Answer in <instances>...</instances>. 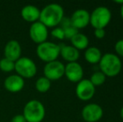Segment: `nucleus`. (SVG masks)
<instances>
[{
    "label": "nucleus",
    "instance_id": "nucleus-5",
    "mask_svg": "<svg viewBox=\"0 0 123 122\" xmlns=\"http://www.w3.org/2000/svg\"><path fill=\"white\" fill-rule=\"evenodd\" d=\"M60 44L49 41H45L42 44H38L36 49L38 57L45 63L57 60L60 56Z\"/></svg>",
    "mask_w": 123,
    "mask_h": 122
},
{
    "label": "nucleus",
    "instance_id": "nucleus-11",
    "mask_svg": "<svg viewBox=\"0 0 123 122\" xmlns=\"http://www.w3.org/2000/svg\"><path fill=\"white\" fill-rule=\"evenodd\" d=\"M65 75L72 83H78L83 80L84 70L78 62L68 63L65 65Z\"/></svg>",
    "mask_w": 123,
    "mask_h": 122
},
{
    "label": "nucleus",
    "instance_id": "nucleus-24",
    "mask_svg": "<svg viewBox=\"0 0 123 122\" xmlns=\"http://www.w3.org/2000/svg\"><path fill=\"white\" fill-rule=\"evenodd\" d=\"M115 51L117 56L123 57V39L118 40L115 44Z\"/></svg>",
    "mask_w": 123,
    "mask_h": 122
},
{
    "label": "nucleus",
    "instance_id": "nucleus-10",
    "mask_svg": "<svg viewBox=\"0 0 123 122\" xmlns=\"http://www.w3.org/2000/svg\"><path fill=\"white\" fill-rule=\"evenodd\" d=\"M49 32L48 28L41 22L37 21L33 23L29 28V37L35 44H42L47 41Z\"/></svg>",
    "mask_w": 123,
    "mask_h": 122
},
{
    "label": "nucleus",
    "instance_id": "nucleus-22",
    "mask_svg": "<svg viewBox=\"0 0 123 122\" xmlns=\"http://www.w3.org/2000/svg\"><path fill=\"white\" fill-rule=\"evenodd\" d=\"M63 30H64V34H65V39H71L76 34L79 33L78 32V29H76L72 25L68 27V28L64 29Z\"/></svg>",
    "mask_w": 123,
    "mask_h": 122
},
{
    "label": "nucleus",
    "instance_id": "nucleus-3",
    "mask_svg": "<svg viewBox=\"0 0 123 122\" xmlns=\"http://www.w3.org/2000/svg\"><path fill=\"white\" fill-rule=\"evenodd\" d=\"M23 116L27 122H41L45 116V108L38 99H30L24 107Z\"/></svg>",
    "mask_w": 123,
    "mask_h": 122
},
{
    "label": "nucleus",
    "instance_id": "nucleus-17",
    "mask_svg": "<svg viewBox=\"0 0 123 122\" xmlns=\"http://www.w3.org/2000/svg\"><path fill=\"white\" fill-rule=\"evenodd\" d=\"M85 59L89 64H99L100 59L102 57V54L100 50L97 47L95 46H91V47H88L85 51Z\"/></svg>",
    "mask_w": 123,
    "mask_h": 122
},
{
    "label": "nucleus",
    "instance_id": "nucleus-7",
    "mask_svg": "<svg viewBox=\"0 0 123 122\" xmlns=\"http://www.w3.org/2000/svg\"><path fill=\"white\" fill-rule=\"evenodd\" d=\"M44 75L50 81L60 80L65 75V65L59 60L46 63L44 67Z\"/></svg>",
    "mask_w": 123,
    "mask_h": 122
},
{
    "label": "nucleus",
    "instance_id": "nucleus-1",
    "mask_svg": "<svg viewBox=\"0 0 123 122\" xmlns=\"http://www.w3.org/2000/svg\"><path fill=\"white\" fill-rule=\"evenodd\" d=\"M64 8L58 3H49L40 10L39 22L47 28H55L64 18Z\"/></svg>",
    "mask_w": 123,
    "mask_h": 122
},
{
    "label": "nucleus",
    "instance_id": "nucleus-30",
    "mask_svg": "<svg viewBox=\"0 0 123 122\" xmlns=\"http://www.w3.org/2000/svg\"><path fill=\"white\" fill-rule=\"evenodd\" d=\"M116 3H118V4H121V6L123 4V0H122V1H115Z\"/></svg>",
    "mask_w": 123,
    "mask_h": 122
},
{
    "label": "nucleus",
    "instance_id": "nucleus-19",
    "mask_svg": "<svg viewBox=\"0 0 123 122\" xmlns=\"http://www.w3.org/2000/svg\"><path fill=\"white\" fill-rule=\"evenodd\" d=\"M51 87V81L48 80L46 77H39L35 81V88L36 90L40 93H45L49 90Z\"/></svg>",
    "mask_w": 123,
    "mask_h": 122
},
{
    "label": "nucleus",
    "instance_id": "nucleus-20",
    "mask_svg": "<svg viewBox=\"0 0 123 122\" xmlns=\"http://www.w3.org/2000/svg\"><path fill=\"white\" fill-rule=\"evenodd\" d=\"M105 80H106V77L105 76V75L102 72L96 71L92 74V75L91 76V79H90V81L96 87L103 85L105 82Z\"/></svg>",
    "mask_w": 123,
    "mask_h": 122
},
{
    "label": "nucleus",
    "instance_id": "nucleus-6",
    "mask_svg": "<svg viewBox=\"0 0 123 122\" xmlns=\"http://www.w3.org/2000/svg\"><path fill=\"white\" fill-rule=\"evenodd\" d=\"M16 74L23 79H30L37 73V66L33 59L28 57H20L14 63Z\"/></svg>",
    "mask_w": 123,
    "mask_h": 122
},
{
    "label": "nucleus",
    "instance_id": "nucleus-8",
    "mask_svg": "<svg viewBox=\"0 0 123 122\" xmlns=\"http://www.w3.org/2000/svg\"><path fill=\"white\" fill-rule=\"evenodd\" d=\"M95 93H96V87L88 79H83L77 83L75 88V94L80 100H90L93 98Z\"/></svg>",
    "mask_w": 123,
    "mask_h": 122
},
{
    "label": "nucleus",
    "instance_id": "nucleus-23",
    "mask_svg": "<svg viewBox=\"0 0 123 122\" xmlns=\"http://www.w3.org/2000/svg\"><path fill=\"white\" fill-rule=\"evenodd\" d=\"M51 35L52 37L58 39H65V34H64V30L62 29L60 27H55L51 31Z\"/></svg>",
    "mask_w": 123,
    "mask_h": 122
},
{
    "label": "nucleus",
    "instance_id": "nucleus-29",
    "mask_svg": "<svg viewBox=\"0 0 123 122\" xmlns=\"http://www.w3.org/2000/svg\"><path fill=\"white\" fill-rule=\"evenodd\" d=\"M120 116L121 118L123 120V106L122 107V109H121V111H120Z\"/></svg>",
    "mask_w": 123,
    "mask_h": 122
},
{
    "label": "nucleus",
    "instance_id": "nucleus-14",
    "mask_svg": "<svg viewBox=\"0 0 123 122\" xmlns=\"http://www.w3.org/2000/svg\"><path fill=\"white\" fill-rule=\"evenodd\" d=\"M3 53H4V58L15 62L21 57V45L17 40L14 39L9 40L5 45Z\"/></svg>",
    "mask_w": 123,
    "mask_h": 122
},
{
    "label": "nucleus",
    "instance_id": "nucleus-4",
    "mask_svg": "<svg viewBox=\"0 0 123 122\" xmlns=\"http://www.w3.org/2000/svg\"><path fill=\"white\" fill-rule=\"evenodd\" d=\"M111 12L108 8L99 6L90 14V24L95 29H105L111 20Z\"/></svg>",
    "mask_w": 123,
    "mask_h": 122
},
{
    "label": "nucleus",
    "instance_id": "nucleus-9",
    "mask_svg": "<svg viewBox=\"0 0 123 122\" xmlns=\"http://www.w3.org/2000/svg\"><path fill=\"white\" fill-rule=\"evenodd\" d=\"M81 116L86 122H97L103 116V109L100 105L91 103L82 109Z\"/></svg>",
    "mask_w": 123,
    "mask_h": 122
},
{
    "label": "nucleus",
    "instance_id": "nucleus-21",
    "mask_svg": "<svg viewBox=\"0 0 123 122\" xmlns=\"http://www.w3.org/2000/svg\"><path fill=\"white\" fill-rule=\"evenodd\" d=\"M14 63L15 62L3 57V59H0V70L5 73L12 72L14 70Z\"/></svg>",
    "mask_w": 123,
    "mask_h": 122
},
{
    "label": "nucleus",
    "instance_id": "nucleus-16",
    "mask_svg": "<svg viewBox=\"0 0 123 122\" xmlns=\"http://www.w3.org/2000/svg\"><path fill=\"white\" fill-rule=\"evenodd\" d=\"M60 55L67 61L68 63L77 62L80 58V51L76 49L72 45H65V44H60Z\"/></svg>",
    "mask_w": 123,
    "mask_h": 122
},
{
    "label": "nucleus",
    "instance_id": "nucleus-25",
    "mask_svg": "<svg viewBox=\"0 0 123 122\" xmlns=\"http://www.w3.org/2000/svg\"><path fill=\"white\" fill-rule=\"evenodd\" d=\"M60 27L61 29H65V28H68V27L71 26L72 23H71V21H70V18H67V17H64L62 18L61 22L60 23Z\"/></svg>",
    "mask_w": 123,
    "mask_h": 122
},
{
    "label": "nucleus",
    "instance_id": "nucleus-15",
    "mask_svg": "<svg viewBox=\"0 0 123 122\" xmlns=\"http://www.w3.org/2000/svg\"><path fill=\"white\" fill-rule=\"evenodd\" d=\"M21 16L26 22H29L31 23H35L39 20L40 10L34 5H25L21 9Z\"/></svg>",
    "mask_w": 123,
    "mask_h": 122
},
{
    "label": "nucleus",
    "instance_id": "nucleus-27",
    "mask_svg": "<svg viewBox=\"0 0 123 122\" xmlns=\"http://www.w3.org/2000/svg\"><path fill=\"white\" fill-rule=\"evenodd\" d=\"M11 122H27L25 118V116L21 114H18L14 116L11 120Z\"/></svg>",
    "mask_w": 123,
    "mask_h": 122
},
{
    "label": "nucleus",
    "instance_id": "nucleus-2",
    "mask_svg": "<svg viewBox=\"0 0 123 122\" xmlns=\"http://www.w3.org/2000/svg\"><path fill=\"white\" fill-rule=\"evenodd\" d=\"M99 67L100 72H102L105 77H116L120 74L122 64L120 58L116 54L106 53L102 55L99 62Z\"/></svg>",
    "mask_w": 123,
    "mask_h": 122
},
{
    "label": "nucleus",
    "instance_id": "nucleus-12",
    "mask_svg": "<svg viewBox=\"0 0 123 122\" xmlns=\"http://www.w3.org/2000/svg\"><path fill=\"white\" fill-rule=\"evenodd\" d=\"M90 14L91 13L86 9L75 10L70 17L72 26L78 30L87 27L90 24Z\"/></svg>",
    "mask_w": 123,
    "mask_h": 122
},
{
    "label": "nucleus",
    "instance_id": "nucleus-28",
    "mask_svg": "<svg viewBox=\"0 0 123 122\" xmlns=\"http://www.w3.org/2000/svg\"><path fill=\"white\" fill-rule=\"evenodd\" d=\"M120 12H121V17H122V18L123 19V4L121 6V10H120Z\"/></svg>",
    "mask_w": 123,
    "mask_h": 122
},
{
    "label": "nucleus",
    "instance_id": "nucleus-18",
    "mask_svg": "<svg viewBox=\"0 0 123 122\" xmlns=\"http://www.w3.org/2000/svg\"><path fill=\"white\" fill-rule=\"evenodd\" d=\"M70 42L73 47L78 50H84L89 47V39L84 34L78 33L70 39Z\"/></svg>",
    "mask_w": 123,
    "mask_h": 122
},
{
    "label": "nucleus",
    "instance_id": "nucleus-13",
    "mask_svg": "<svg viewBox=\"0 0 123 122\" xmlns=\"http://www.w3.org/2000/svg\"><path fill=\"white\" fill-rule=\"evenodd\" d=\"M4 88L11 93H17L21 91L25 87V80L17 74L10 75L4 80Z\"/></svg>",
    "mask_w": 123,
    "mask_h": 122
},
{
    "label": "nucleus",
    "instance_id": "nucleus-26",
    "mask_svg": "<svg viewBox=\"0 0 123 122\" xmlns=\"http://www.w3.org/2000/svg\"><path fill=\"white\" fill-rule=\"evenodd\" d=\"M95 37L98 39H102L105 36V29H95L94 32Z\"/></svg>",
    "mask_w": 123,
    "mask_h": 122
}]
</instances>
